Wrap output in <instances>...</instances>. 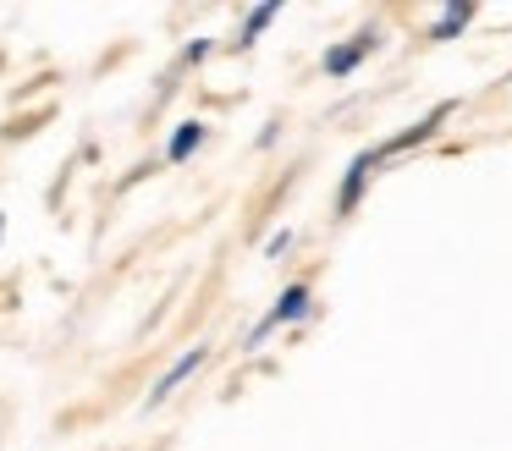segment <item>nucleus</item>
Segmentation results:
<instances>
[{
	"label": "nucleus",
	"mask_w": 512,
	"mask_h": 451,
	"mask_svg": "<svg viewBox=\"0 0 512 451\" xmlns=\"http://www.w3.org/2000/svg\"><path fill=\"white\" fill-rule=\"evenodd\" d=\"M287 248H292V231H276V237L265 242V253H270V259H276V253H287Z\"/></svg>",
	"instance_id": "nucleus-10"
},
{
	"label": "nucleus",
	"mask_w": 512,
	"mask_h": 451,
	"mask_svg": "<svg viewBox=\"0 0 512 451\" xmlns=\"http://www.w3.org/2000/svg\"><path fill=\"white\" fill-rule=\"evenodd\" d=\"M204 358H210V347H188V352H182V358H177V363H171V369L155 380V391H149V402H144V407H160V402H166V396L177 391L182 380H188V374H199V369H204Z\"/></svg>",
	"instance_id": "nucleus-5"
},
{
	"label": "nucleus",
	"mask_w": 512,
	"mask_h": 451,
	"mask_svg": "<svg viewBox=\"0 0 512 451\" xmlns=\"http://www.w3.org/2000/svg\"><path fill=\"white\" fill-rule=\"evenodd\" d=\"M0 237H6V215H0Z\"/></svg>",
	"instance_id": "nucleus-11"
},
{
	"label": "nucleus",
	"mask_w": 512,
	"mask_h": 451,
	"mask_svg": "<svg viewBox=\"0 0 512 451\" xmlns=\"http://www.w3.org/2000/svg\"><path fill=\"white\" fill-rule=\"evenodd\" d=\"M474 17H479V6H474V0H452V6H441V11H435V22H430V39H435V44L457 39V33H463Z\"/></svg>",
	"instance_id": "nucleus-6"
},
{
	"label": "nucleus",
	"mask_w": 512,
	"mask_h": 451,
	"mask_svg": "<svg viewBox=\"0 0 512 451\" xmlns=\"http://www.w3.org/2000/svg\"><path fill=\"white\" fill-rule=\"evenodd\" d=\"M276 17H281V6H276V0H265V6H254V11H248V17H243V28H237V50H248V44H254V39H259V33H265Z\"/></svg>",
	"instance_id": "nucleus-8"
},
{
	"label": "nucleus",
	"mask_w": 512,
	"mask_h": 451,
	"mask_svg": "<svg viewBox=\"0 0 512 451\" xmlns=\"http://www.w3.org/2000/svg\"><path fill=\"white\" fill-rule=\"evenodd\" d=\"M457 116V99H441V105L430 110V116H419L413 127H402V132H391L386 143H375L380 149V160H391V154H408V149H419V143H430V138H441V127Z\"/></svg>",
	"instance_id": "nucleus-3"
},
{
	"label": "nucleus",
	"mask_w": 512,
	"mask_h": 451,
	"mask_svg": "<svg viewBox=\"0 0 512 451\" xmlns=\"http://www.w3.org/2000/svg\"><path fill=\"white\" fill-rule=\"evenodd\" d=\"M210 50H215L210 39H193L188 50H182V66H199V61H210Z\"/></svg>",
	"instance_id": "nucleus-9"
},
{
	"label": "nucleus",
	"mask_w": 512,
	"mask_h": 451,
	"mask_svg": "<svg viewBox=\"0 0 512 451\" xmlns=\"http://www.w3.org/2000/svg\"><path fill=\"white\" fill-rule=\"evenodd\" d=\"M375 165H386V160H380V149H358L353 160H347L342 182H336V220L358 215V204H364L369 182H375Z\"/></svg>",
	"instance_id": "nucleus-1"
},
{
	"label": "nucleus",
	"mask_w": 512,
	"mask_h": 451,
	"mask_svg": "<svg viewBox=\"0 0 512 451\" xmlns=\"http://www.w3.org/2000/svg\"><path fill=\"white\" fill-rule=\"evenodd\" d=\"M204 138H210V127H204V121H177V132H171V143H166V160L171 165L193 160V154L204 149Z\"/></svg>",
	"instance_id": "nucleus-7"
},
{
	"label": "nucleus",
	"mask_w": 512,
	"mask_h": 451,
	"mask_svg": "<svg viewBox=\"0 0 512 451\" xmlns=\"http://www.w3.org/2000/svg\"><path fill=\"white\" fill-rule=\"evenodd\" d=\"M309 314H314V292H309V281H292V286H281L276 308H270V314L254 325V336H248V347H259V341H265L270 330H281V325H298V319H309Z\"/></svg>",
	"instance_id": "nucleus-2"
},
{
	"label": "nucleus",
	"mask_w": 512,
	"mask_h": 451,
	"mask_svg": "<svg viewBox=\"0 0 512 451\" xmlns=\"http://www.w3.org/2000/svg\"><path fill=\"white\" fill-rule=\"evenodd\" d=\"M380 50V33L375 28H358L353 39H342V44H331V50L320 55V66H325V77H353L358 66L369 61V55Z\"/></svg>",
	"instance_id": "nucleus-4"
}]
</instances>
